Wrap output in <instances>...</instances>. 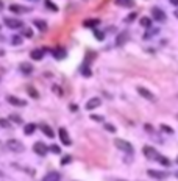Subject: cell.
Listing matches in <instances>:
<instances>
[{
	"mask_svg": "<svg viewBox=\"0 0 178 181\" xmlns=\"http://www.w3.org/2000/svg\"><path fill=\"white\" fill-rule=\"evenodd\" d=\"M6 147L11 150V151H14V153H22V151H25V145L19 141V139H9L8 142H6Z\"/></svg>",
	"mask_w": 178,
	"mask_h": 181,
	"instance_id": "cell-1",
	"label": "cell"
},
{
	"mask_svg": "<svg viewBox=\"0 0 178 181\" xmlns=\"http://www.w3.org/2000/svg\"><path fill=\"white\" fill-rule=\"evenodd\" d=\"M114 145L119 148V150H122V151H125V153H133L134 151V148H133V145H131L130 142H127V141H124V139H114Z\"/></svg>",
	"mask_w": 178,
	"mask_h": 181,
	"instance_id": "cell-2",
	"label": "cell"
},
{
	"mask_svg": "<svg viewBox=\"0 0 178 181\" xmlns=\"http://www.w3.org/2000/svg\"><path fill=\"white\" fill-rule=\"evenodd\" d=\"M142 153H144V156L147 159H152V161H158V158H159V153L153 147H150V145H145L142 148Z\"/></svg>",
	"mask_w": 178,
	"mask_h": 181,
	"instance_id": "cell-3",
	"label": "cell"
},
{
	"mask_svg": "<svg viewBox=\"0 0 178 181\" xmlns=\"http://www.w3.org/2000/svg\"><path fill=\"white\" fill-rule=\"evenodd\" d=\"M3 22H5V25L8 27V28H22L24 27V22L22 21H19V19H13V17H5L3 19Z\"/></svg>",
	"mask_w": 178,
	"mask_h": 181,
	"instance_id": "cell-4",
	"label": "cell"
},
{
	"mask_svg": "<svg viewBox=\"0 0 178 181\" xmlns=\"http://www.w3.org/2000/svg\"><path fill=\"white\" fill-rule=\"evenodd\" d=\"M33 151L36 153V155H39V156H45V155H47V151H49V147H47L44 142H34Z\"/></svg>",
	"mask_w": 178,
	"mask_h": 181,
	"instance_id": "cell-5",
	"label": "cell"
},
{
	"mask_svg": "<svg viewBox=\"0 0 178 181\" xmlns=\"http://www.w3.org/2000/svg\"><path fill=\"white\" fill-rule=\"evenodd\" d=\"M138 94H139L141 97H144L145 100H148V102H156V97L150 92L148 89H145V87H142V86H138Z\"/></svg>",
	"mask_w": 178,
	"mask_h": 181,
	"instance_id": "cell-6",
	"label": "cell"
},
{
	"mask_svg": "<svg viewBox=\"0 0 178 181\" xmlns=\"http://www.w3.org/2000/svg\"><path fill=\"white\" fill-rule=\"evenodd\" d=\"M152 17L155 21H159V22H163L166 21V13L161 10V8H158V6H153L152 8Z\"/></svg>",
	"mask_w": 178,
	"mask_h": 181,
	"instance_id": "cell-7",
	"label": "cell"
},
{
	"mask_svg": "<svg viewBox=\"0 0 178 181\" xmlns=\"http://www.w3.org/2000/svg\"><path fill=\"white\" fill-rule=\"evenodd\" d=\"M58 134H60V139H61V142L64 144V145H70L72 144V139H70V136H69V133H67V130L64 128H60L58 130Z\"/></svg>",
	"mask_w": 178,
	"mask_h": 181,
	"instance_id": "cell-8",
	"label": "cell"
},
{
	"mask_svg": "<svg viewBox=\"0 0 178 181\" xmlns=\"http://www.w3.org/2000/svg\"><path fill=\"white\" fill-rule=\"evenodd\" d=\"M9 11L14 13V14H24V13H30L31 11V8H28V6H21V5H9Z\"/></svg>",
	"mask_w": 178,
	"mask_h": 181,
	"instance_id": "cell-9",
	"label": "cell"
},
{
	"mask_svg": "<svg viewBox=\"0 0 178 181\" xmlns=\"http://www.w3.org/2000/svg\"><path fill=\"white\" fill-rule=\"evenodd\" d=\"M6 102H8L9 105H14V106H25V105H27L25 100H22V98H19V97H16V95H8V97H6Z\"/></svg>",
	"mask_w": 178,
	"mask_h": 181,
	"instance_id": "cell-10",
	"label": "cell"
},
{
	"mask_svg": "<svg viewBox=\"0 0 178 181\" xmlns=\"http://www.w3.org/2000/svg\"><path fill=\"white\" fill-rule=\"evenodd\" d=\"M147 175L152 176V178H156V179H164L167 178V172H163V170H147Z\"/></svg>",
	"mask_w": 178,
	"mask_h": 181,
	"instance_id": "cell-11",
	"label": "cell"
},
{
	"mask_svg": "<svg viewBox=\"0 0 178 181\" xmlns=\"http://www.w3.org/2000/svg\"><path fill=\"white\" fill-rule=\"evenodd\" d=\"M102 105V100L99 97H92V98H89L88 100V103H86V110L88 111H91V110H95V108H99Z\"/></svg>",
	"mask_w": 178,
	"mask_h": 181,
	"instance_id": "cell-12",
	"label": "cell"
},
{
	"mask_svg": "<svg viewBox=\"0 0 178 181\" xmlns=\"http://www.w3.org/2000/svg\"><path fill=\"white\" fill-rule=\"evenodd\" d=\"M41 181H61V175L58 172H49L47 175H44Z\"/></svg>",
	"mask_w": 178,
	"mask_h": 181,
	"instance_id": "cell-13",
	"label": "cell"
},
{
	"mask_svg": "<svg viewBox=\"0 0 178 181\" xmlns=\"http://www.w3.org/2000/svg\"><path fill=\"white\" fill-rule=\"evenodd\" d=\"M39 130L47 136V138H50V139H53V136H55V133H53V130L50 128L47 123H39Z\"/></svg>",
	"mask_w": 178,
	"mask_h": 181,
	"instance_id": "cell-14",
	"label": "cell"
},
{
	"mask_svg": "<svg viewBox=\"0 0 178 181\" xmlns=\"http://www.w3.org/2000/svg\"><path fill=\"white\" fill-rule=\"evenodd\" d=\"M33 24H34L36 28H39L41 31H47V28H49L47 22H45V21H42V19H34V21H33Z\"/></svg>",
	"mask_w": 178,
	"mask_h": 181,
	"instance_id": "cell-15",
	"label": "cell"
},
{
	"mask_svg": "<svg viewBox=\"0 0 178 181\" xmlns=\"http://www.w3.org/2000/svg\"><path fill=\"white\" fill-rule=\"evenodd\" d=\"M84 27H89V28H97V27L100 25V21L99 19H88V21H84L83 22Z\"/></svg>",
	"mask_w": 178,
	"mask_h": 181,
	"instance_id": "cell-16",
	"label": "cell"
},
{
	"mask_svg": "<svg viewBox=\"0 0 178 181\" xmlns=\"http://www.w3.org/2000/svg\"><path fill=\"white\" fill-rule=\"evenodd\" d=\"M116 3L119 6H124V8H133L134 6V0H116Z\"/></svg>",
	"mask_w": 178,
	"mask_h": 181,
	"instance_id": "cell-17",
	"label": "cell"
},
{
	"mask_svg": "<svg viewBox=\"0 0 178 181\" xmlns=\"http://www.w3.org/2000/svg\"><path fill=\"white\" fill-rule=\"evenodd\" d=\"M30 56H31V59H34V61H39V59H42V56H44V52L39 50V49H36V50H33V52L30 53Z\"/></svg>",
	"mask_w": 178,
	"mask_h": 181,
	"instance_id": "cell-18",
	"label": "cell"
},
{
	"mask_svg": "<svg viewBox=\"0 0 178 181\" xmlns=\"http://www.w3.org/2000/svg\"><path fill=\"white\" fill-rule=\"evenodd\" d=\"M36 128H37V126H36L34 123H27L25 128H24V133H25L27 136H30V134H33V133L36 131Z\"/></svg>",
	"mask_w": 178,
	"mask_h": 181,
	"instance_id": "cell-19",
	"label": "cell"
},
{
	"mask_svg": "<svg viewBox=\"0 0 178 181\" xmlns=\"http://www.w3.org/2000/svg\"><path fill=\"white\" fill-rule=\"evenodd\" d=\"M53 56H55L56 59H63V58H66V50H64V49H61V47L55 49V52H53Z\"/></svg>",
	"mask_w": 178,
	"mask_h": 181,
	"instance_id": "cell-20",
	"label": "cell"
},
{
	"mask_svg": "<svg viewBox=\"0 0 178 181\" xmlns=\"http://www.w3.org/2000/svg\"><path fill=\"white\" fill-rule=\"evenodd\" d=\"M27 94L30 95L31 98H39V92H37L33 86H27Z\"/></svg>",
	"mask_w": 178,
	"mask_h": 181,
	"instance_id": "cell-21",
	"label": "cell"
},
{
	"mask_svg": "<svg viewBox=\"0 0 178 181\" xmlns=\"http://www.w3.org/2000/svg\"><path fill=\"white\" fill-rule=\"evenodd\" d=\"M19 67H21V70L24 72V74H31V72H33V66L28 64V62H22Z\"/></svg>",
	"mask_w": 178,
	"mask_h": 181,
	"instance_id": "cell-22",
	"label": "cell"
},
{
	"mask_svg": "<svg viewBox=\"0 0 178 181\" xmlns=\"http://www.w3.org/2000/svg\"><path fill=\"white\" fill-rule=\"evenodd\" d=\"M127 38H128V33H127V31H122V33L117 36L116 44H117V45H122V44H124V42L127 41Z\"/></svg>",
	"mask_w": 178,
	"mask_h": 181,
	"instance_id": "cell-23",
	"label": "cell"
},
{
	"mask_svg": "<svg viewBox=\"0 0 178 181\" xmlns=\"http://www.w3.org/2000/svg\"><path fill=\"white\" fill-rule=\"evenodd\" d=\"M139 24L144 27V28H152V19L150 17H142V19L139 21Z\"/></svg>",
	"mask_w": 178,
	"mask_h": 181,
	"instance_id": "cell-24",
	"label": "cell"
},
{
	"mask_svg": "<svg viewBox=\"0 0 178 181\" xmlns=\"http://www.w3.org/2000/svg\"><path fill=\"white\" fill-rule=\"evenodd\" d=\"M94 36H95L97 41H103V39H105V33L100 31V30H97V28H94Z\"/></svg>",
	"mask_w": 178,
	"mask_h": 181,
	"instance_id": "cell-25",
	"label": "cell"
},
{
	"mask_svg": "<svg viewBox=\"0 0 178 181\" xmlns=\"http://www.w3.org/2000/svg\"><path fill=\"white\" fill-rule=\"evenodd\" d=\"M44 2H45V6L49 8V10H52V11H55V13L58 11V6H56V5L52 2V0H44Z\"/></svg>",
	"mask_w": 178,
	"mask_h": 181,
	"instance_id": "cell-26",
	"label": "cell"
},
{
	"mask_svg": "<svg viewBox=\"0 0 178 181\" xmlns=\"http://www.w3.org/2000/svg\"><path fill=\"white\" fill-rule=\"evenodd\" d=\"M22 34L27 36V38H31L33 31H31V28H28V27H27V28H25V27H22Z\"/></svg>",
	"mask_w": 178,
	"mask_h": 181,
	"instance_id": "cell-27",
	"label": "cell"
},
{
	"mask_svg": "<svg viewBox=\"0 0 178 181\" xmlns=\"http://www.w3.org/2000/svg\"><path fill=\"white\" fill-rule=\"evenodd\" d=\"M158 161H159V162H161V164H163V166H166V167H167V166H170V161H169V159H167L166 156H161V155H159V158H158Z\"/></svg>",
	"mask_w": 178,
	"mask_h": 181,
	"instance_id": "cell-28",
	"label": "cell"
},
{
	"mask_svg": "<svg viewBox=\"0 0 178 181\" xmlns=\"http://www.w3.org/2000/svg\"><path fill=\"white\" fill-rule=\"evenodd\" d=\"M11 44H13V45H21V44H22V38H21V36H13Z\"/></svg>",
	"mask_w": 178,
	"mask_h": 181,
	"instance_id": "cell-29",
	"label": "cell"
},
{
	"mask_svg": "<svg viewBox=\"0 0 178 181\" xmlns=\"http://www.w3.org/2000/svg\"><path fill=\"white\" fill-rule=\"evenodd\" d=\"M49 150H50V151H53L55 155H60V153H61V148H60L58 145H55V144H52V145L49 147Z\"/></svg>",
	"mask_w": 178,
	"mask_h": 181,
	"instance_id": "cell-30",
	"label": "cell"
},
{
	"mask_svg": "<svg viewBox=\"0 0 178 181\" xmlns=\"http://www.w3.org/2000/svg\"><path fill=\"white\" fill-rule=\"evenodd\" d=\"M9 120H11V122H16V123H22V119H21V117H19L17 114H11V116H9Z\"/></svg>",
	"mask_w": 178,
	"mask_h": 181,
	"instance_id": "cell-31",
	"label": "cell"
},
{
	"mask_svg": "<svg viewBox=\"0 0 178 181\" xmlns=\"http://www.w3.org/2000/svg\"><path fill=\"white\" fill-rule=\"evenodd\" d=\"M81 74H83L84 77H91V75H92V72H91V69H89V67L83 66V67H81Z\"/></svg>",
	"mask_w": 178,
	"mask_h": 181,
	"instance_id": "cell-32",
	"label": "cell"
},
{
	"mask_svg": "<svg viewBox=\"0 0 178 181\" xmlns=\"http://www.w3.org/2000/svg\"><path fill=\"white\" fill-rule=\"evenodd\" d=\"M0 126H3V128H11V123H9V120H6V119H0Z\"/></svg>",
	"mask_w": 178,
	"mask_h": 181,
	"instance_id": "cell-33",
	"label": "cell"
},
{
	"mask_svg": "<svg viewBox=\"0 0 178 181\" xmlns=\"http://www.w3.org/2000/svg\"><path fill=\"white\" fill-rule=\"evenodd\" d=\"M105 130L109 131V133H116V126L112 123H105Z\"/></svg>",
	"mask_w": 178,
	"mask_h": 181,
	"instance_id": "cell-34",
	"label": "cell"
},
{
	"mask_svg": "<svg viewBox=\"0 0 178 181\" xmlns=\"http://www.w3.org/2000/svg\"><path fill=\"white\" fill-rule=\"evenodd\" d=\"M91 119L95 120V122H103V116H100V114H92Z\"/></svg>",
	"mask_w": 178,
	"mask_h": 181,
	"instance_id": "cell-35",
	"label": "cell"
},
{
	"mask_svg": "<svg viewBox=\"0 0 178 181\" xmlns=\"http://www.w3.org/2000/svg\"><path fill=\"white\" fill-rule=\"evenodd\" d=\"M161 130H163V131H167L169 134H172V133H173V130L170 128V126H169V125H164V123L161 125Z\"/></svg>",
	"mask_w": 178,
	"mask_h": 181,
	"instance_id": "cell-36",
	"label": "cell"
},
{
	"mask_svg": "<svg viewBox=\"0 0 178 181\" xmlns=\"http://www.w3.org/2000/svg\"><path fill=\"white\" fill-rule=\"evenodd\" d=\"M70 161H72V158H70V156H64V158L61 159V166H66V164H69Z\"/></svg>",
	"mask_w": 178,
	"mask_h": 181,
	"instance_id": "cell-37",
	"label": "cell"
},
{
	"mask_svg": "<svg viewBox=\"0 0 178 181\" xmlns=\"http://www.w3.org/2000/svg\"><path fill=\"white\" fill-rule=\"evenodd\" d=\"M156 33H158V28H155L153 31H148V33H147V34L144 36V39H148V38H150V36H153V34H156Z\"/></svg>",
	"mask_w": 178,
	"mask_h": 181,
	"instance_id": "cell-38",
	"label": "cell"
},
{
	"mask_svg": "<svg viewBox=\"0 0 178 181\" xmlns=\"http://www.w3.org/2000/svg\"><path fill=\"white\" fill-rule=\"evenodd\" d=\"M136 16H138L136 13H131V14H130V17L127 19V22H131V21H134V19H136Z\"/></svg>",
	"mask_w": 178,
	"mask_h": 181,
	"instance_id": "cell-39",
	"label": "cell"
},
{
	"mask_svg": "<svg viewBox=\"0 0 178 181\" xmlns=\"http://www.w3.org/2000/svg\"><path fill=\"white\" fill-rule=\"evenodd\" d=\"M53 91H55V92L58 94V95H63V92H61V89H60V86H53Z\"/></svg>",
	"mask_w": 178,
	"mask_h": 181,
	"instance_id": "cell-40",
	"label": "cell"
},
{
	"mask_svg": "<svg viewBox=\"0 0 178 181\" xmlns=\"http://www.w3.org/2000/svg\"><path fill=\"white\" fill-rule=\"evenodd\" d=\"M70 111H78V106L77 105H70Z\"/></svg>",
	"mask_w": 178,
	"mask_h": 181,
	"instance_id": "cell-41",
	"label": "cell"
},
{
	"mask_svg": "<svg viewBox=\"0 0 178 181\" xmlns=\"http://www.w3.org/2000/svg\"><path fill=\"white\" fill-rule=\"evenodd\" d=\"M145 130H147V131H153V126H150L148 123H145Z\"/></svg>",
	"mask_w": 178,
	"mask_h": 181,
	"instance_id": "cell-42",
	"label": "cell"
},
{
	"mask_svg": "<svg viewBox=\"0 0 178 181\" xmlns=\"http://www.w3.org/2000/svg\"><path fill=\"white\" fill-rule=\"evenodd\" d=\"M170 3L175 5V6H178V0H170Z\"/></svg>",
	"mask_w": 178,
	"mask_h": 181,
	"instance_id": "cell-43",
	"label": "cell"
},
{
	"mask_svg": "<svg viewBox=\"0 0 178 181\" xmlns=\"http://www.w3.org/2000/svg\"><path fill=\"white\" fill-rule=\"evenodd\" d=\"M2 10H3V3H2V2H0V11H2Z\"/></svg>",
	"mask_w": 178,
	"mask_h": 181,
	"instance_id": "cell-44",
	"label": "cell"
},
{
	"mask_svg": "<svg viewBox=\"0 0 178 181\" xmlns=\"http://www.w3.org/2000/svg\"><path fill=\"white\" fill-rule=\"evenodd\" d=\"M116 181H125V179H122V178H117V179H116Z\"/></svg>",
	"mask_w": 178,
	"mask_h": 181,
	"instance_id": "cell-45",
	"label": "cell"
},
{
	"mask_svg": "<svg viewBox=\"0 0 178 181\" xmlns=\"http://www.w3.org/2000/svg\"><path fill=\"white\" fill-rule=\"evenodd\" d=\"M175 176H176V178H178V170H176V172H175Z\"/></svg>",
	"mask_w": 178,
	"mask_h": 181,
	"instance_id": "cell-46",
	"label": "cell"
},
{
	"mask_svg": "<svg viewBox=\"0 0 178 181\" xmlns=\"http://www.w3.org/2000/svg\"><path fill=\"white\" fill-rule=\"evenodd\" d=\"M175 16H176V17H178V11H175Z\"/></svg>",
	"mask_w": 178,
	"mask_h": 181,
	"instance_id": "cell-47",
	"label": "cell"
},
{
	"mask_svg": "<svg viewBox=\"0 0 178 181\" xmlns=\"http://www.w3.org/2000/svg\"><path fill=\"white\" fill-rule=\"evenodd\" d=\"M2 175H3V173H2V172H0V176H2Z\"/></svg>",
	"mask_w": 178,
	"mask_h": 181,
	"instance_id": "cell-48",
	"label": "cell"
},
{
	"mask_svg": "<svg viewBox=\"0 0 178 181\" xmlns=\"http://www.w3.org/2000/svg\"><path fill=\"white\" fill-rule=\"evenodd\" d=\"M31 2H36V0H31Z\"/></svg>",
	"mask_w": 178,
	"mask_h": 181,
	"instance_id": "cell-49",
	"label": "cell"
},
{
	"mask_svg": "<svg viewBox=\"0 0 178 181\" xmlns=\"http://www.w3.org/2000/svg\"><path fill=\"white\" fill-rule=\"evenodd\" d=\"M176 119H178V114H176Z\"/></svg>",
	"mask_w": 178,
	"mask_h": 181,
	"instance_id": "cell-50",
	"label": "cell"
},
{
	"mask_svg": "<svg viewBox=\"0 0 178 181\" xmlns=\"http://www.w3.org/2000/svg\"><path fill=\"white\" fill-rule=\"evenodd\" d=\"M176 162H178V158H176Z\"/></svg>",
	"mask_w": 178,
	"mask_h": 181,
	"instance_id": "cell-51",
	"label": "cell"
}]
</instances>
